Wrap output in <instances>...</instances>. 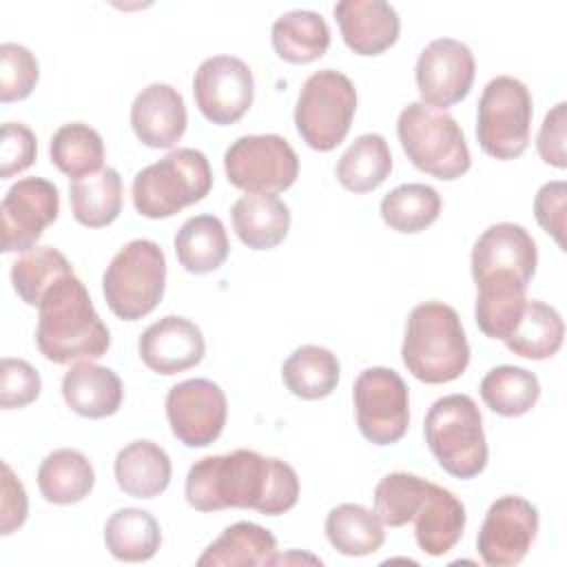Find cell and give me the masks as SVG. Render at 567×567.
<instances>
[{
    "label": "cell",
    "instance_id": "cell-1",
    "mask_svg": "<svg viewBox=\"0 0 567 567\" xmlns=\"http://www.w3.org/2000/svg\"><path fill=\"white\" fill-rule=\"evenodd\" d=\"M184 494L197 512L237 507L279 516L297 505L299 476L277 456L235 450L195 461L186 474Z\"/></svg>",
    "mask_w": 567,
    "mask_h": 567
},
{
    "label": "cell",
    "instance_id": "cell-2",
    "mask_svg": "<svg viewBox=\"0 0 567 567\" xmlns=\"http://www.w3.org/2000/svg\"><path fill=\"white\" fill-rule=\"evenodd\" d=\"M470 264L476 284V326L485 337L505 341L523 312L527 286L536 275V241L520 224H492L474 241Z\"/></svg>",
    "mask_w": 567,
    "mask_h": 567
},
{
    "label": "cell",
    "instance_id": "cell-3",
    "mask_svg": "<svg viewBox=\"0 0 567 567\" xmlns=\"http://www.w3.org/2000/svg\"><path fill=\"white\" fill-rule=\"evenodd\" d=\"M35 343L44 359L60 365L106 354L111 332L75 272L58 279L40 299Z\"/></svg>",
    "mask_w": 567,
    "mask_h": 567
},
{
    "label": "cell",
    "instance_id": "cell-4",
    "mask_svg": "<svg viewBox=\"0 0 567 567\" xmlns=\"http://www.w3.org/2000/svg\"><path fill=\"white\" fill-rule=\"evenodd\" d=\"M401 359L423 383L456 381L470 365V343L458 312L443 301L414 306L405 321Z\"/></svg>",
    "mask_w": 567,
    "mask_h": 567
},
{
    "label": "cell",
    "instance_id": "cell-5",
    "mask_svg": "<svg viewBox=\"0 0 567 567\" xmlns=\"http://www.w3.org/2000/svg\"><path fill=\"white\" fill-rule=\"evenodd\" d=\"M396 135L412 166L436 179L454 182L472 166L463 128L441 109L410 102L399 113Z\"/></svg>",
    "mask_w": 567,
    "mask_h": 567
},
{
    "label": "cell",
    "instance_id": "cell-6",
    "mask_svg": "<svg viewBox=\"0 0 567 567\" xmlns=\"http://www.w3.org/2000/svg\"><path fill=\"white\" fill-rule=\"evenodd\" d=\"M213 188V171L197 148H175L144 166L131 186L133 206L142 217L166 219L202 202Z\"/></svg>",
    "mask_w": 567,
    "mask_h": 567
},
{
    "label": "cell",
    "instance_id": "cell-7",
    "mask_svg": "<svg viewBox=\"0 0 567 567\" xmlns=\"http://www.w3.org/2000/svg\"><path fill=\"white\" fill-rule=\"evenodd\" d=\"M425 443L439 465L454 478H474L487 465V441L476 401L467 394L436 399L423 423Z\"/></svg>",
    "mask_w": 567,
    "mask_h": 567
},
{
    "label": "cell",
    "instance_id": "cell-8",
    "mask_svg": "<svg viewBox=\"0 0 567 567\" xmlns=\"http://www.w3.org/2000/svg\"><path fill=\"white\" fill-rule=\"evenodd\" d=\"M166 290V257L159 244L133 239L109 261L102 275V292L111 312L122 321L151 315Z\"/></svg>",
    "mask_w": 567,
    "mask_h": 567
},
{
    "label": "cell",
    "instance_id": "cell-9",
    "mask_svg": "<svg viewBox=\"0 0 567 567\" xmlns=\"http://www.w3.org/2000/svg\"><path fill=\"white\" fill-rule=\"evenodd\" d=\"M357 113L352 80L334 69L315 71L297 95L295 126L299 137L315 151L337 148L350 133Z\"/></svg>",
    "mask_w": 567,
    "mask_h": 567
},
{
    "label": "cell",
    "instance_id": "cell-10",
    "mask_svg": "<svg viewBox=\"0 0 567 567\" xmlns=\"http://www.w3.org/2000/svg\"><path fill=\"white\" fill-rule=\"evenodd\" d=\"M532 93L512 75L492 78L476 109V140L485 155L494 159H516L529 146Z\"/></svg>",
    "mask_w": 567,
    "mask_h": 567
},
{
    "label": "cell",
    "instance_id": "cell-11",
    "mask_svg": "<svg viewBox=\"0 0 567 567\" xmlns=\"http://www.w3.org/2000/svg\"><path fill=\"white\" fill-rule=\"evenodd\" d=\"M228 182L246 195H277L299 177V157L281 135H241L224 153Z\"/></svg>",
    "mask_w": 567,
    "mask_h": 567
},
{
    "label": "cell",
    "instance_id": "cell-12",
    "mask_svg": "<svg viewBox=\"0 0 567 567\" xmlns=\"http://www.w3.org/2000/svg\"><path fill=\"white\" fill-rule=\"evenodd\" d=\"M357 427L374 445L399 443L410 425V392L399 372L368 368L352 385Z\"/></svg>",
    "mask_w": 567,
    "mask_h": 567
},
{
    "label": "cell",
    "instance_id": "cell-13",
    "mask_svg": "<svg viewBox=\"0 0 567 567\" xmlns=\"http://www.w3.org/2000/svg\"><path fill=\"white\" fill-rule=\"evenodd\" d=\"M193 95L208 122L217 126L235 124L252 106V71L237 55H210L195 71Z\"/></svg>",
    "mask_w": 567,
    "mask_h": 567
},
{
    "label": "cell",
    "instance_id": "cell-14",
    "mask_svg": "<svg viewBox=\"0 0 567 567\" xmlns=\"http://www.w3.org/2000/svg\"><path fill=\"white\" fill-rule=\"evenodd\" d=\"M228 416L224 390L210 379H186L166 394L173 436L186 447H206L219 439Z\"/></svg>",
    "mask_w": 567,
    "mask_h": 567
},
{
    "label": "cell",
    "instance_id": "cell-15",
    "mask_svg": "<svg viewBox=\"0 0 567 567\" xmlns=\"http://www.w3.org/2000/svg\"><path fill=\"white\" fill-rule=\"evenodd\" d=\"M538 532V509L523 496L505 494L496 498L478 529L476 549L489 567H514L518 565Z\"/></svg>",
    "mask_w": 567,
    "mask_h": 567
},
{
    "label": "cell",
    "instance_id": "cell-16",
    "mask_svg": "<svg viewBox=\"0 0 567 567\" xmlns=\"http://www.w3.org/2000/svg\"><path fill=\"white\" fill-rule=\"evenodd\" d=\"M476 75L470 47L454 38L432 40L416 60L414 78L421 102L445 111L467 97Z\"/></svg>",
    "mask_w": 567,
    "mask_h": 567
},
{
    "label": "cell",
    "instance_id": "cell-17",
    "mask_svg": "<svg viewBox=\"0 0 567 567\" xmlns=\"http://www.w3.org/2000/svg\"><path fill=\"white\" fill-rule=\"evenodd\" d=\"M60 193L44 177H22L4 193L2 252H27L35 248L44 228L58 219Z\"/></svg>",
    "mask_w": 567,
    "mask_h": 567
},
{
    "label": "cell",
    "instance_id": "cell-18",
    "mask_svg": "<svg viewBox=\"0 0 567 567\" xmlns=\"http://www.w3.org/2000/svg\"><path fill=\"white\" fill-rule=\"evenodd\" d=\"M137 350L151 372L171 377L195 368L204 359L206 341L197 323L179 315H166L142 332Z\"/></svg>",
    "mask_w": 567,
    "mask_h": 567
},
{
    "label": "cell",
    "instance_id": "cell-19",
    "mask_svg": "<svg viewBox=\"0 0 567 567\" xmlns=\"http://www.w3.org/2000/svg\"><path fill=\"white\" fill-rule=\"evenodd\" d=\"M188 113L182 93L164 82L144 86L131 104L135 137L148 148H171L186 133Z\"/></svg>",
    "mask_w": 567,
    "mask_h": 567
},
{
    "label": "cell",
    "instance_id": "cell-20",
    "mask_svg": "<svg viewBox=\"0 0 567 567\" xmlns=\"http://www.w3.org/2000/svg\"><path fill=\"white\" fill-rule=\"evenodd\" d=\"M341 38L357 55H381L401 31V18L383 0H341L332 9Z\"/></svg>",
    "mask_w": 567,
    "mask_h": 567
},
{
    "label": "cell",
    "instance_id": "cell-21",
    "mask_svg": "<svg viewBox=\"0 0 567 567\" xmlns=\"http://www.w3.org/2000/svg\"><path fill=\"white\" fill-rule=\"evenodd\" d=\"M412 520L419 549L427 556H443L461 540L467 514L465 505L450 489L430 483V489Z\"/></svg>",
    "mask_w": 567,
    "mask_h": 567
},
{
    "label": "cell",
    "instance_id": "cell-22",
    "mask_svg": "<svg viewBox=\"0 0 567 567\" xmlns=\"http://www.w3.org/2000/svg\"><path fill=\"white\" fill-rule=\"evenodd\" d=\"M124 388L120 377L93 361L73 363L62 379L64 403L84 419H106L122 405Z\"/></svg>",
    "mask_w": 567,
    "mask_h": 567
},
{
    "label": "cell",
    "instance_id": "cell-23",
    "mask_svg": "<svg viewBox=\"0 0 567 567\" xmlns=\"http://www.w3.org/2000/svg\"><path fill=\"white\" fill-rule=\"evenodd\" d=\"M113 474L117 487L126 496L155 498L168 487L173 465L164 447L148 439H140L117 452Z\"/></svg>",
    "mask_w": 567,
    "mask_h": 567
},
{
    "label": "cell",
    "instance_id": "cell-24",
    "mask_svg": "<svg viewBox=\"0 0 567 567\" xmlns=\"http://www.w3.org/2000/svg\"><path fill=\"white\" fill-rule=\"evenodd\" d=\"M233 230L250 250H272L290 230V210L277 195H241L230 206Z\"/></svg>",
    "mask_w": 567,
    "mask_h": 567
},
{
    "label": "cell",
    "instance_id": "cell-25",
    "mask_svg": "<svg viewBox=\"0 0 567 567\" xmlns=\"http://www.w3.org/2000/svg\"><path fill=\"white\" fill-rule=\"evenodd\" d=\"M277 538L261 525L239 520L228 525L217 540H213L197 558L199 567L230 565V567H266L275 565Z\"/></svg>",
    "mask_w": 567,
    "mask_h": 567
},
{
    "label": "cell",
    "instance_id": "cell-26",
    "mask_svg": "<svg viewBox=\"0 0 567 567\" xmlns=\"http://www.w3.org/2000/svg\"><path fill=\"white\" fill-rule=\"evenodd\" d=\"M270 40L281 60L290 64H310L326 55L330 47V27L317 11L292 9L272 22Z\"/></svg>",
    "mask_w": 567,
    "mask_h": 567
},
{
    "label": "cell",
    "instance_id": "cell-27",
    "mask_svg": "<svg viewBox=\"0 0 567 567\" xmlns=\"http://www.w3.org/2000/svg\"><path fill=\"white\" fill-rule=\"evenodd\" d=\"M173 246L179 266L190 275H206L221 268L230 252L226 226L215 215H195L186 219L177 230Z\"/></svg>",
    "mask_w": 567,
    "mask_h": 567
},
{
    "label": "cell",
    "instance_id": "cell-28",
    "mask_svg": "<svg viewBox=\"0 0 567 567\" xmlns=\"http://www.w3.org/2000/svg\"><path fill=\"white\" fill-rule=\"evenodd\" d=\"M563 337L565 323L560 312L540 299H527L516 326L503 343L516 357L543 361L560 350Z\"/></svg>",
    "mask_w": 567,
    "mask_h": 567
},
{
    "label": "cell",
    "instance_id": "cell-29",
    "mask_svg": "<svg viewBox=\"0 0 567 567\" xmlns=\"http://www.w3.org/2000/svg\"><path fill=\"white\" fill-rule=\"evenodd\" d=\"M93 485L95 470L80 450H53L38 467L40 494L53 505L80 503L91 494Z\"/></svg>",
    "mask_w": 567,
    "mask_h": 567
},
{
    "label": "cell",
    "instance_id": "cell-30",
    "mask_svg": "<svg viewBox=\"0 0 567 567\" xmlns=\"http://www.w3.org/2000/svg\"><path fill=\"white\" fill-rule=\"evenodd\" d=\"M104 545L117 560L146 563L162 545V529L151 512L122 507L104 525Z\"/></svg>",
    "mask_w": 567,
    "mask_h": 567
},
{
    "label": "cell",
    "instance_id": "cell-31",
    "mask_svg": "<svg viewBox=\"0 0 567 567\" xmlns=\"http://www.w3.org/2000/svg\"><path fill=\"white\" fill-rule=\"evenodd\" d=\"M339 374L341 365L337 354L315 343L299 346L281 365L286 388L303 401H319L332 394L339 383Z\"/></svg>",
    "mask_w": 567,
    "mask_h": 567
},
{
    "label": "cell",
    "instance_id": "cell-32",
    "mask_svg": "<svg viewBox=\"0 0 567 567\" xmlns=\"http://www.w3.org/2000/svg\"><path fill=\"white\" fill-rule=\"evenodd\" d=\"M392 171V153L383 135L363 133L359 135L334 166L339 184L357 195L379 188Z\"/></svg>",
    "mask_w": 567,
    "mask_h": 567
},
{
    "label": "cell",
    "instance_id": "cell-33",
    "mask_svg": "<svg viewBox=\"0 0 567 567\" xmlns=\"http://www.w3.org/2000/svg\"><path fill=\"white\" fill-rule=\"evenodd\" d=\"M71 213L78 224L86 228H102L122 213V177L106 166L93 175L73 179L69 184Z\"/></svg>",
    "mask_w": 567,
    "mask_h": 567
},
{
    "label": "cell",
    "instance_id": "cell-34",
    "mask_svg": "<svg viewBox=\"0 0 567 567\" xmlns=\"http://www.w3.org/2000/svg\"><path fill=\"white\" fill-rule=\"evenodd\" d=\"M323 527L330 545L343 556H370L385 543L383 523L377 512L357 503L332 507Z\"/></svg>",
    "mask_w": 567,
    "mask_h": 567
},
{
    "label": "cell",
    "instance_id": "cell-35",
    "mask_svg": "<svg viewBox=\"0 0 567 567\" xmlns=\"http://www.w3.org/2000/svg\"><path fill=\"white\" fill-rule=\"evenodd\" d=\"M441 195L427 184H401L392 188L379 206L381 219L396 233L416 235L430 228L441 215Z\"/></svg>",
    "mask_w": 567,
    "mask_h": 567
},
{
    "label": "cell",
    "instance_id": "cell-36",
    "mask_svg": "<svg viewBox=\"0 0 567 567\" xmlns=\"http://www.w3.org/2000/svg\"><path fill=\"white\" fill-rule=\"evenodd\" d=\"M483 403L501 416L514 419L527 414L538 396L540 383L538 377L518 365H496L481 381Z\"/></svg>",
    "mask_w": 567,
    "mask_h": 567
},
{
    "label": "cell",
    "instance_id": "cell-37",
    "mask_svg": "<svg viewBox=\"0 0 567 567\" xmlns=\"http://www.w3.org/2000/svg\"><path fill=\"white\" fill-rule=\"evenodd\" d=\"M49 155L60 173L69 175L71 179H80L102 171L104 142L93 126L71 122L53 133Z\"/></svg>",
    "mask_w": 567,
    "mask_h": 567
},
{
    "label": "cell",
    "instance_id": "cell-38",
    "mask_svg": "<svg viewBox=\"0 0 567 567\" xmlns=\"http://www.w3.org/2000/svg\"><path fill=\"white\" fill-rule=\"evenodd\" d=\"M73 266L53 246H35L22 252L11 266V284L18 297L27 306H38L44 292L64 275H71Z\"/></svg>",
    "mask_w": 567,
    "mask_h": 567
},
{
    "label": "cell",
    "instance_id": "cell-39",
    "mask_svg": "<svg viewBox=\"0 0 567 567\" xmlns=\"http://www.w3.org/2000/svg\"><path fill=\"white\" fill-rule=\"evenodd\" d=\"M430 489V481L410 474L392 472L374 487V512L385 527L408 525Z\"/></svg>",
    "mask_w": 567,
    "mask_h": 567
},
{
    "label": "cell",
    "instance_id": "cell-40",
    "mask_svg": "<svg viewBox=\"0 0 567 567\" xmlns=\"http://www.w3.org/2000/svg\"><path fill=\"white\" fill-rule=\"evenodd\" d=\"M40 78L35 55L16 42L0 44V102H20L31 95Z\"/></svg>",
    "mask_w": 567,
    "mask_h": 567
},
{
    "label": "cell",
    "instance_id": "cell-41",
    "mask_svg": "<svg viewBox=\"0 0 567 567\" xmlns=\"http://www.w3.org/2000/svg\"><path fill=\"white\" fill-rule=\"evenodd\" d=\"M40 372L24 359H2L0 372V405L2 410H16L33 403L40 396Z\"/></svg>",
    "mask_w": 567,
    "mask_h": 567
},
{
    "label": "cell",
    "instance_id": "cell-42",
    "mask_svg": "<svg viewBox=\"0 0 567 567\" xmlns=\"http://www.w3.org/2000/svg\"><path fill=\"white\" fill-rule=\"evenodd\" d=\"M38 155V140L33 131L22 122L2 124V144H0V177L9 179L27 171Z\"/></svg>",
    "mask_w": 567,
    "mask_h": 567
},
{
    "label": "cell",
    "instance_id": "cell-43",
    "mask_svg": "<svg viewBox=\"0 0 567 567\" xmlns=\"http://www.w3.org/2000/svg\"><path fill=\"white\" fill-rule=\"evenodd\" d=\"M565 199L567 184L560 179L545 182L534 197V215L538 226L551 235L560 250H565Z\"/></svg>",
    "mask_w": 567,
    "mask_h": 567
},
{
    "label": "cell",
    "instance_id": "cell-44",
    "mask_svg": "<svg viewBox=\"0 0 567 567\" xmlns=\"http://www.w3.org/2000/svg\"><path fill=\"white\" fill-rule=\"evenodd\" d=\"M565 126H567V104L558 102L543 120L536 135V151L540 159L554 168L567 166L565 153Z\"/></svg>",
    "mask_w": 567,
    "mask_h": 567
},
{
    "label": "cell",
    "instance_id": "cell-45",
    "mask_svg": "<svg viewBox=\"0 0 567 567\" xmlns=\"http://www.w3.org/2000/svg\"><path fill=\"white\" fill-rule=\"evenodd\" d=\"M29 514V498L24 485L18 481L13 470L2 463V496H0V534L9 536L20 529Z\"/></svg>",
    "mask_w": 567,
    "mask_h": 567
}]
</instances>
